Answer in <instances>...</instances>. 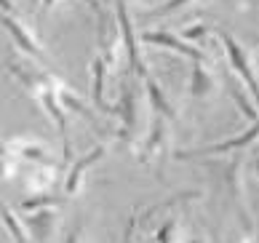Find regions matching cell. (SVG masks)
Listing matches in <instances>:
<instances>
[{
	"instance_id": "1",
	"label": "cell",
	"mask_w": 259,
	"mask_h": 243,
	"mask_svg": "<svg viewBox=\"0 0 259 243\" xmlns=\"http://www.w3.org/2000/svg\"><path fill=\"white\" fill-rule=\"evenodd\" d=\"M217 35L222 37V43H225V54H227V59H230V67L241 75V80L243 86L248 89V94L254 96V102L259 104V80H256V75H254V67L251 62H248V54H246V48L235 40L230 32L225 30H217Z\"/></svg>"
},
{
	"instance_id": "2",
	"label": "cell",
	"mask_w": 259,
	"mask_h": 243,
	"mask_svg": "<svg viewBox=\"0 0 259 243\" xmlns=\"http://www.w3.org/2000/svg\"><path fill=\"white\" fill-rule=\"evenodd\" d=\"M0 24L8 30V35L14 37V43H16V48L22 54H27V56H32V59L37 62V64H43L49 72H56V67L51 64V59H49V54L46 51H40V46H37V40L30 35V30L19 22V19L14 16V14H0Z\"/></svg>"
},
{
	"instance_id": "3",
	"label": "cell",
	"mask_w": 259,
	"mask_h": 243,
	"mask_svg": "<svg viewBox=\"0 0 259 243\" xmlns=\"http://www.w3.org/2000/svg\"><path fill=\"white\" fill-rule=\"evenodd\" d=\"M115 14H118V24H120V35H123V43H126V51H128V67L131 70H137L139 77H150V70L147 64L142 62L139 56V35L134 32V24H131V16H128V8H126V0H115Z\"/></svg>"
},
{
	"instance_id": "4",
	"label": "cell",
	"mask_w": 259,
	"mask_h": 243,
	"mask_svg": "<svg viewBox=\"0 0 259 243\" xmlns=\"http://www.w3.org/2000/svg\"><path fill=\"white\" fill-rule=\"evenodd\" d=\"M139 40L142 43H150V46H166V48H171V51H177V54H182L185 59H190L193 64H203L206 62V54L200 51L198 46H190L187 40H182V37H177V35H171V32H139Z\"/></svg>"
},
{
	"instance_id": "5",
	"label": "cell",
	"mask_w": 259,
	"mask_h": 243,
	"mask_svg": "<svg viewBox=\"0 0 259 243\" xmlns=\"http://www.w3.org/2000/svg\"><path fill=\"white\" fill-rule=\"evenodd\" d=\"M6 152L11 158H22V160H30L35 166H51V152L49 147H43L37 139L32 137H24V139H6Z\"/></svg>"
},
{
	"instance_id": "6",
	"label": "cell",
	"mask_w": 259,
	"mask_h": 243,
	"mask_svg": "<svg viewBox=\"0 0 259 243\" xmlns=\"http://www.w3.org/2000/svg\"><path fill=\"white\" fill-rule=\"evenodd\" d=\"M254 139H259V120L248 126V131H243L241 137H233V139H225L219 144H208V147H198V150H187V152H179V158H200V155H222V152H233L238 147H246L251 144Z\"/></svg>"
},
{
	"instance_id": "7",
	"label": "cell",
	"mask_w": 259,
	"mask_h": 243,
	"mask_svg": "<svg viewBox=\"0 0 259 243\" xmlns=\"http://www.w3.org/2000/svg\"><path fill=\"white\" fill-rule=\"evenodd\" d=\"M118 118H120V137L123 142L134 139V131H137V94L126 83L120 94V104H118Z\"/></svg>"
},
{
	"instance_id": "8",
	"label": "cell",
	"mask_w": 259,
	"mask_h": 243,
	"mask_svg": "<svg viewBox=\"0 0 259 243\" xmlns=\"http://www.w3.org/2000/svg\"><path fill=\"white\" fill-rule=\"evenodd\" d=\"M102 155H104V144H99V147H94L91 152H85L78 163H72L70 174H67V182H64V192H67V195H75V192L80 190L83 174L89 171V169L94 166V163H97V160L102 158Z\"/></svg>"
},
{
	"instance_id": "9",
	"label": "cell",
	"mask_w": 259,
	"mask_h": 243,
	"mask_svg": "<svg viewBox=\"0 0 259 243\" xmlns=\"http://www.w3.org/2000/svg\"><path fill=\"white\" fill-rule=\"evenodd\" d=\"M166 137H168L166 118L155 112L152 126H150V134H147V139H145V147H142V160H150V158H155V155H160L163 150H166Z\"/></svg>"
},
{
	"instance_id": "10",
	"label": "cell",
	"mask_w": 259,
	"mask_h": 243,
	"mask_svg": "<svg viewBox=\"0 0 259 243\" xmlns=\"http://www.w3.org/2000/svg\"><path fill=\"white\" fill-rule=\"evenodd\" d=\"M54 211L51 209H40V211H32L30 217L24 219L27 230H30V238L35 243H46V238H51L54 232Z\"/></svg>"
},
{
	"instance_id": "11",
	"label": "cell",
	"mask_w": 259,
	"mask_h": 243,
	"mask_svg": "<svg viewBox=\"0 0 259 243\" xmlns=\"http://www.w3.org/2000/svg\"><path fill=\"white\" fill-rule=\"evenodd\" d=\"M225 83H227V91H230V96H233V102L238 104V110H241L243 115H246V120H251V123H256L259 120V110L246 99V91H243V86L235 80V75L233 72H227L225 75Z\"/></svg>"
},
{
	"instance_id": "12",
	"label": "cell",
	"mask_w": 259,
	"mask_h": 243,
	"mask_svg": "<svg viewBox=\"0 0 259 243\" xmlns=\"http://www.w3.org/2000/svg\"><path fill=\"white\" fill-rule=\"evenodd\" d=\"M59 99H62V104H64V110H72V112H78L80 118H85L89 120L94 129L97 131H102V120L97 118V115H94V110L85 102H80V96L75 94V91H70V89H62L59 91Z\"/></svg>"
},
{
	"instance_id": "13",
	"label": "cell",
	"mask_w": 259,
	"mask_h": 243,
	"mask_svg": "<svg viewBox=\"0 0 259 243\" xmlns=\"http://www.w3.org/2000/svg\"><path fill=\"white\" fill-rule=\"evenodd\" d=\"M145 86H147V94H150V102H152V107H155V112H158V115H163L166 120H174V118H177V110L168 104L166 94L160 91V86H158L155 80H152V77H147Z\"/></svg>"
},
{
	"instance_id": "14",
	"label": "cell",
	"mask_w": 259,
	"mask_h": 243,
	"mask_svg": "<svg viewBox=\"0 0 259 243\" xmlns=\"http://www.w3.org/2000/svg\"><path fill=\"white\" fill-rule=\"evenodd\" d=\"M0 219H3L6 230L11 232L14 243H30V240H32V238H30V230H27V225H24V219H19L11 209H3V211H0Z\"/></svg>"
},
{
	"instance_id": "15",
	"label": "cell",
	"mask_w": 259,
	"mask_h": 243,
	"mask_svg": "<svg viewBox=\"0 0 259 243\" xmlns=\"http://www.w3.org/2000/svg\"><path fill=\"white\" fill-rule=\"evenodd\" d=\"M190 91H193L195 99H206V96L214 91V77H211L200 64H193V83H190Z\"/></svg>"
},
{
	"instance_id": "16",
	"label": "cell",
	"mask_w": 259,
	"mask_h": 243,
	"mask_svg": "<svg viewBox=\"0 0 259 243\" xmlns=\"http://www.w3.org/2000/svg\"><path fill=\"white\" fill-rule=\"evenodd\" d=\"M104 75H107V62H104V56L97 54V59H94V102H97L99 110H107V104H104Z\"/></svg>"
},
{
	"instance_id": "17",
	"label": "cell",
	"mask_w": 259,
	"mask_h": 243,
	"mask_svg": "<svg viewBox=\"0 0 259 243\" xmlns=\"http://www.w3.org/2000/svg\"><path fill=\"white\" fill-rule=\"evenodd\" d=\"M62 198H54V195H32V198H27L22 200V211H40V209H54V206H62Z\"/></svg>"
},
{
	"instance_id": "18",
	"label": "cell",
	"mask_w": 259,
	"mask_h": 243,
	"mask_svg": "<svg viewBox=\"0 0 259 243\" xmlns=\"http://www.w3.org/2000/svg\"><path fill=\"white\" fill-rule=\"evenodd\" d=\"M174 230H177V222L174 219H166L160 225V230L155 232V243H174L171 238H174Z\"/></svg>"
},
{
	"instance_id": "19",
	"label": "cell",
	"mask_w": 259,
	"mask_h": 243,
	"mask_svg": "<svg viewBox=\"0 0 259 243\" xmlns=\"http://www.w3.org/2000/svg\"><path fill=\"white\" fill-rule=\"evenodd\" d=\"M185 3H190V0H166L160 8H155V11H150L147 14V19H152V16H166V14H171V11H179Z\"/></svg>"
},
{
	"instance_id": "20",
	"label": "cell",
	"mask_w": 259,
	"mask_h": 243,
	"mask_svg": "<svg viewBox=\"0 0 259 243\" xmlns=\"http://www.w3.org/2000/svg\"><path fill=\"white\" fill-rule=\"evenodd\" d=\"M14 174H16V158L0 155V179H11Z\"/></svg>"
},
{
	"instance_id": "21",
	"label": "cell",
	"mask_w": 259,
	"mask_h": 243,
	"mask_svg": "<svg viewBox=\"0 0 259 243\" xmlns=\"http://www.w3.org/2000/svg\"><path fill=\"white\" fill-rule=\"evenodd\" d=\"M139 222H142L139 211H134L131 217H128V222H126V230H123V238H120V243H131V240H134V230H137Z\"/></svg>"
},
{
	"instance_id": "22",
	"label": "cell",
	"mask_w": 259,
	"mask_h": 243,
	"mask_svg": "<svg viewBox=\"0 0 259 243\" xmlns=\"http://www.w3.org/2000/svg\"><path fill=\"white\" fill-rule=\"evenodd\" d=\"M203 35H206V27L195 24V27H187L185 30V40H190V37H203Z\"/></svg>"
},
{
	"instance_id": "23",
	"label": "cell",
	"mask_w": 259,
	"mask_h": 243,
	"mask_svg": "<svg viewBox=\"0 0 259 243\" xmlns=\"http://www.w3.org/2000/svg\"><path fill=\"white\" fill-rule=\"evenodd\" d=\"M80 235H83V227L75 225V230L70 232V238H67V243H80Z\"/></svg>"
},
{
	"instance_id": "24",
	"label": "cell",
	"mask_w": 259,
	"mask_h": 243,
	"mask_svg": "<svg viewBox=\"0 0 259 243\" xmlns=\"http://www.w3.org/2000/svg\"><path fill=\"white\" fill-rule=\"evenodd\" d=\"M0 8H3V14H14V16H16L14 0H0Z\"/></svg>"
},
{
	"instance_id": "25",
	"label": "cell",
	"mask_w": 259,
	"mask_h": 243,
	"mask_svg": "<svg viewBox=\"0 0 259 243\" xmlns=\"http://www.w3.org/2000/svg\"><path fill=\"white\" fill-rule=\"evenodd\" d=\"M0 155H8L6 152V139H0Z\"/></svg>"
},
{
	"instance_id": "26",
	"label": "cell",
	"mask_w": 259,
	"mask_h": 243,
	"mask_svg": "<svg viewBox=\"0 0 259 243\" xmlns=\"http://www.w3.org/2000/svg\"><path fill=\"white\" fill-rule=\"evenodd\" d=\"M214 243H222V238H219V232H214Z\"/></svg>"
},
{
	"instance_id": "27",
	"label": "cell",
	"mask_w": 259,
	"mask_h": 243,
	"mask_svg": "<svg viewBox=\"0 0 259 243\" xmlns=\"http://www.w3.org/2000/svg\"><path fill=\"white\" fill-rule=\"evenodd\" d=\"M190 243H203V240H198V238H193V240H190Z\"/></svg>"
},
{
	"instance_id": "28",
	"label": "cell",
	"mask_w": 259,
	"mask_h": 243,
	"mask_svg": "<svg viewBox=\"0 0 259 243\" xmlns=\"http://www.w3.org/2000/svg\"><path fill=\"white\" fill-rule=\"evenodd\" d=\"M256 177H259V160H256Z\"/></svg>"
},
{
	"instance_id": "29",
	"label": "cell",
	"mask_w": 259,
	"mask_h": 243,
	"mask_svg": "<svg viewBox=\"0 0 259 243\" xmlns=\"http://www.w3.org/2000/svg\"><path fill=\"white\" fill-rule=\"evenodd\" d=\"M243 243H254V240H243Z\"/></svg>"
},
{
	"instance_id": "30",
	"label": "cell",
	"mask_w": 259,
	"mask_h": 243,
	"mask_svg": "<svg viewBox=\"0 0 259 243\" xmlns=\"http://www.w3.org/2000/svg\"><path fill=\"white\" fill-rule=\"evenodd\" d=\"M35 3H37V0H35Z\"/></svg>"
}]
</instances>
